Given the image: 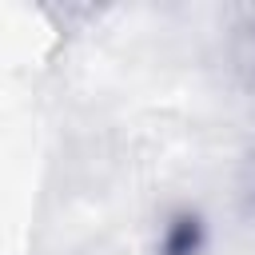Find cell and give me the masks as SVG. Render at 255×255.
I'll return each mask as SVG.
<instances>
[{
	"label": "cell",
	"instance_id": "cell-1",
	"mask_svg": "<svg viewBox=\"0 0 255 255\" xmlns=\"http://www.w3.org/2000/svg\"><path fill=\"white\" fill-rule=\"evenodd\" d=\"M207 247V227L195 211H171L159 227L155 251L159 255H203Z\"/></svg>",
	"mask_w": 255,
	"mask_h": 255
}]
</instances>
